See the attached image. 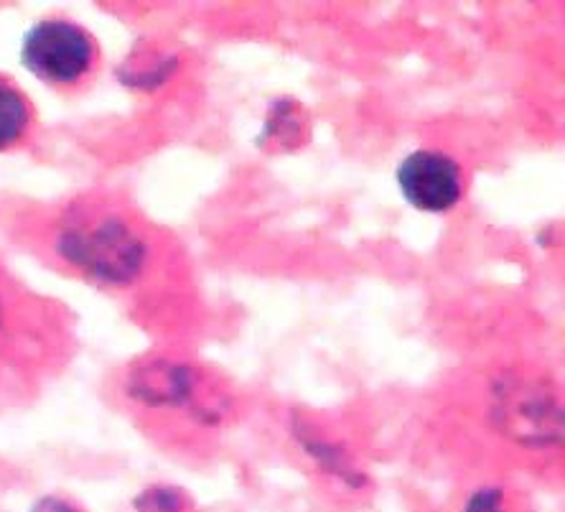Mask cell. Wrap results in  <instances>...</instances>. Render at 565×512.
<instances>
[{
	"mask_svg": "<svg viewBox=\"0 0 565 512\" xmlns=\"http://www.w3.org/2000/svg\"><path fill=\"white\" fill-rule=\"evenodd\" d=\"M21 62L33 77L52 87H72L95 70L97 46L85 29L72 21H39L23 36Z\"/></svg>",
	"mask_w": 565,
	"mask_h": 512,
	"instance_id": "6da1fadb",
	"label": "cell"
},
{
	"mask_svg": "<svg viewBox=\"0 0 565 512\" xmlns=\"http://www.w3.org/2000/svg\"><path fill=\"white\" fill-rule=\"evenodd\" d=\"M31 512H77V510H74L70 502H62V500H56V498H46V500L36 502Z\"/></svg>",
	"mask_w": 565,
	"mask_h": 512,
	"instance_id": "52a82bcc",
	"label": "cell"
},
{
	"mask_svg": "<svg viewBox=\"0 0 565 512\" xmlns=\"http://www.w3.org/2000/svg\"><path fill=\"white\" fill-rule=\"evenodd\" d=\"M64 253L89 274L105 280H128L136 276L143 260V247L120 222H105L87 233L64 237Z\"/></svg>",
	"mask_w": 565,
	"mask_h": 512,
	"instance_id": "7a4b0ae2",
	"label": "cell"
},
{
	"mask_svg": "<svg viewBox=\"0 0 565 512\" xmlns=\"http://www.w3.org/2000/svg\"><path fill=\"white\" fill-rule=\"evenodd\" d=\"M146 502H148V505H138L140 510H146V512H179L181 505H184L179 494L171 492V490L148 492Z\"/></svg>",
	"mask_w": 565,
	"mask_h": 512,
	"instance_id": "5b68a950",
	"label": "cell"
},
{
	"mask_svg": "<svg viewBox=\"0 0 565 512\" xmlns=\"http://www.w3.org/2000/svg\"><path fill=\"white\" fill-rule=\"evenodd\" d=\"M467 512H504L500 490H484V492L473 494Z\"/></svg>",
	"mask_w": 565,
	"mask_h": 512,
	"instance_id": "8992f818",
	"label": "cell"
},
{
	"mask_svg": "<svg viewBox=\"0 0 565 512\" xmlns=\"http://www.w3.org/2000/svg\"><path fill=\"white\" fill-rule=\"evenodd\" d=\"M397 184L415 210L448 212L463 194L461 167L440 151H415L397 169Z\"/></svg>",
	"mask_w": 565,
	"mask_h": 512,
	"instance_id": "3957f363",
	"label": "cell"
},
{
	"mask_svg": "<svg viewBox=\"0 0 565 512\" xmlns=\"http://www.w3.org/2000/svg\"><path fill=\"white\" fill-rule=\"evenodd\" d=\"M33 120L29 97L0 74V151L19 146Z\"/></svg>",
	"mask_w": 565,
	"mask_h": 512,
	"instance_id": "277c9868",
	"label": "cell"
}]
</instances>
